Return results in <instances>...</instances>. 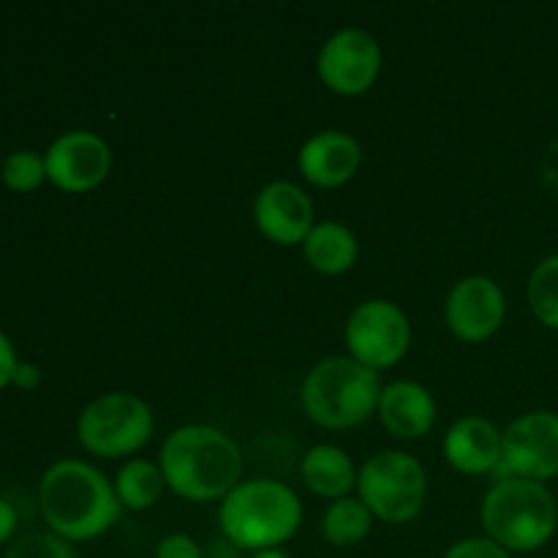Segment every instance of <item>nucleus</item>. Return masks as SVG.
<instances>
[{"mask_svg":"<svg viewBox=\"0 0 558 558\" xmlns=\"http://www.w3.org/2000/svg\"><path fill=\"white\" fill-rule=\"evenodd\" d=\"M251 558H289V556L283 554L281 548H267V550H256V554Z\"/></svg>","mask_w":558,"mask_h":558,"instance_id":"obj_30","label":"nucleus"},{"mask_svg":"<svg viewBox=\"0 0 558 558\" xmlns=\"http://www.w3.org/2000/svg\"><path fill=\"white\" fill-rule=\"evenodd\" d=\"M47 180L69 194H82L107 180L112 169V150L93 131H65L49 145Z\"/></svg>","mask_w":558,"mask_h":558,"instance_id":"obj_11","label":"nucleus"},{"mask_svg":"<svg viewBox=\"0 0 558 558\" xmlns=\"http://www.w3.org/2000/svg\"><path fill=\"white\" fill-rule=\"evenodd\" d=\"M480 518L496 545L510 554H532L554 537L558 507L543 483L505 477L488 490Z\"/></svg>","mask_w":558,"mask_h":558,"instance_id":"obj_5","label":"nucleus"},{"mask_svg":"<svg viewBox=\"0 0 558 558\" xmlns=\"http://www.w3.org/2000/svg\"><path fill=\"white\" fill-rule=\"evenodd\" d=\"M501 469L507 477L543 483L558 474V414L529 412L501 434Z\"/></svg>","mask_w":558,"mask_h":558,"instance_id":"obj_10","label":"nucleus"},{"mask_svg":"<svg viewBox=\"0 0 558 558\" xmlns=\"http://www.w3.org/2000/svg\"><path fill=\"white\" fill-rule=\"evenodd\" d=\"M412 343L407 314L390 300H365L347 322V347L352 360L381 371L396 365Z\"/></svg>","mask_w":558,"mask_h":558,"instance_id":"obj_8","label":"nucleus"},{"mask_svg":"<svg viewBox=\"0 0 558 558\" xmlns=\"http://www.w3.org/2000/svg\"><path fill=\"white\" fill-rule=\"evenodd\" d=\"M303 480L316 496H327V499H343L357 485L352 458L341 447L332 445H319L305 452Z\"/></svg>","mask_w":558,"mask_h":558,"instance_id":"obj_18","label":"nucleus"},{"mask_svg":"<svg viewBox=\"0 0 558 558\" xmlns=\"http://www.w3.org/2000/svg\"><path fill=\"white\" fill-rule=\"evenodd\" d=\"M153 558H205V550L199 548V543H196L194 537L178 532L167 534V537L156 545V556Z\"/></svg>","mask_w":558,"mask_h":558,"instance_id":"obj_25","label":"nucleus"},{"mask_svg":"<svg viewBox=\"0 0 558 558\" xmlns=\"http://www.w3.org/2000/svg\"><path fill=\"white\" fill-rule=\"evenodd\" d=\"M3 558H80L74 545L54 532H31L16 537Z\"/></svg>","mask_w":558,"mask_h":558,"instance_id":"obj_23","label":"nucleus"},{"mask_svg":"<svg viewBox=\"0 0 558 558\" xmlns=\"http://www.w3.org/2000/svg\"><path fill=\"white\" fill-rule=\"evenodd\" d=\"M360 501L385 523H407L423 510L428 480L423 463L401 450L376 452L357 474Z\"/></svg>","mask_w":558,"mask_h":558,"instance_id":"obj_7","label":"nucleus"},{"mask_svg":"<svg viewBox=\"0 0 558 558\" xmlns=\"http://www.w3.org/2000/svg\"><path fill=\"white\" fill-rule=\"evenodd\" d=\"M16 510L9 499L0 496V545H11L14 543L16 534Z\"/></svg>","mask_w":558,"mask_h":558,"instance_id":"obj_27","label":"nucleus"},{"mask_svg":"<svg viewBox=\"0 0 558 558\" xmlns=\"http://www.w3.org/2000/svg\"><path fill=\"white\" fill-rule=\"evenodd\" d=\"M156 420L153 409L134 392H107L82 409L76 436L98 458H123L150 441Z\"/></svg>","mask_w":558,"mask_h":558,"instance_id":"obj_6","label":"nucleus"},{"mask_svg":"<svg viewBox=\"0 0 558 558\" xmlns=\"http://www.w3.org/2000/svg\"><path fill=\"white\" fill-rule=\"evenodd\" d=\"M0 180L5 189L16 191V194L36 191L47 180V161L36 150H16L3 161Z\"/></svg>","mask_w":558,"mask_h":558,"instance_id":"obj_22","label":"nucleus"},{"mask_svg":"<svg viewBox=\"0 0 558 558\" xmlns=\"http://www.w3.org/2000/svg\"><path fill=\"white\" fill-rule=\"evenodd\" d=\"M360 145L354 136L343 131H319L305 145L300 147L298 167L308 183L322 185V189H336V185L349 183L360 169Z\"/></svg>","mask_w":558,"mask_h":558,"instance_id":"obj_14","label":"nucleus"},{"mask_svg":"<svg viewBox=\"0 0 558 558\" xmlns=\"http://www.w3.org/2000/svg\"><path fill=\"white\" fill-rule=\"evenodd\" d=\"M376 412L396 439H420L434 428L436 401L417 381H392L381 390Z\"/></svg>","mask_w":558,"mask_h":558,"instance_id":"obj_15","label":"nucleus"},{"mask_svg":"<svg viewBox=\"0 0 558 558\" xmlns=\"http://www.w3.org/2000/svg\"><path fill=\"white\" fill-rule=\"evenodd\" d=\"M529 305L550 330H558V254L534 267L529 278Z\"/></svg>","mask_w":558,"mask_h":558,"instance_id":"obj_21","label":"nucleus"},{"mask_svg":"<svg viewBox=\"0 0 558 558\" xmlns=\"http://www.w3.org/2000/svg\"><path fill=\"white\" fill-rule=\"evenodd\" d=\"M223 539L238 550L281 548L294 537L303 521V505L289 485L276 480H248L240 483L221 501Z\"/></svg>","mask_w":558,"mask_h":558,"instance_id":"obj_3","label":"nucleus"},{"mask_svg":"<svg viewBox=\"0 0 558 558\" xmlns=\"http://www.w3.org/2000/svg\"><path fill=\"white\" fill-rule=\"evenodd\" d=\"M16 365H20V360H16V352H14V347H11L9 336H5V332H0V390L11 385Z\"/></svg>","mask_w":558,"mask_h":558,"instance_id":"obj_26","label":"nucleus"},{"mask_svg":"<svg viewBox=\"0 0 558 558\" xmlns=\"http://www.w3.org/2000/svg\"><path fill=\"white\" fill-rule=\"evenodd\" d=\"M381 69V47L368 31L343 27L319 49V80L338 96H360L376 82Z\"/></svg>","mask_w":558,"mask_h":558,"instance_id":"obj_9","label":"nucleus"},{"mask_svg":"<svg viewBox=\"0 0 558 558\" xmlns=\"http://www.w3.org/2000/svg\"><path fill=\"white\" fill-rule=\"evenodd\" d=\"M303 254L314 270L325 272V276H338L357 262L360 248L352 229L338 221H322L314 223L305 238Z\"/></svg>","mask_w":558,"mask_h":558,"instance_id":"obj_17","label":"nucleus"},{"mask_svg":"<svg viewBox=\"0 0 558 558\" xmlns=\"http://www.w3.org/2000/svg\"><path fill=\"white\" fill-rule=\"evenodd\" d=\"M507 314V300L499 283L488 276H469L447 294V327L461 341H485L501 327Z\"/></svg>","mask_w":558,"mask_h":558,"instance_id":"obj_12","label":"nucleus"},{"mask_svg":"<svg viewBox=\"0 0 558 558\" xmlns=\"http://www.w3.org/2000/svg\"><path fill=\"white\" fill-rule=\"evenodd\" d=\"M38 381H41V371H38L33 363H20L16 365L11 385H16L20 390H36Z\"/></svg>","mask_w":558,"mask_h":558,"instance_id":"obj_28","label":"nucleus"},{"mask_svg":"<svg viewBox=\"0 0 558 558\" xmlns=\"http://www.w3.org/2000/svg\"><path fill=\"white\" fill-rule=\"evenodd\" d=\"M169 488L189 501L227 499L243 474L238 441L213 425H183L161 447Z\"/></svg>","mask_w":558,"mask_h":558,"instance_id":"obj_2","label":"nucleus"},{"mask_svg":"<svg viewBox=\"0 0 558 558\" xmlns=\"http://www.w3.org/2000/svg\"><path fill=\"white\" fill-rule=\"evenodd\" d=\"M163 485H167V480H163L161 466L150 461H129L118 472L114 494H118L120 505L134 512H142L150 510L161 499Z\"/></svg>","mask_w":558,"mask_h":558,"instance_id":"obj_20","label":"nucleus"},{"mask_svg":"<svg viewBox=\"0 0 558 558\" xmlns=\"http://www.w3.org/2000/svg\"><path fill=\"white\" fill-rule=\"evenodd\" d=\"M379 374L352 357H327L308 371L300 390L305 414L322 428H354L379 409Z\"/></svg>","mask_w":558,"mask_h":558,"instance_id":"obj_4","label":"nucleus"},{"mask_svg":"<svg viewBox=\"0 0 558 558\" xmlns=\"http://www.w3.org/2000/svg\"><path fill=\"white\" fill-rule=\"evenodd\" d=\"M371 523H374V515H371L368 507L360 499H352V496H343V499H336L325 510V518H322V534L330 545L336 548H352V545L363 543L371 532Z\"/></svg>","mask_w":558,"mask_h":558,"instance_id":"obj_19","label":"nucleus"},{"mask_svg":"<svg viewBox=\"0 0 558 558\" xmlns=\"http://www.w3.org/2000/svg\"><path fill=\"white\" fill-rule=\"evenodd\" d=\"M256 227L278 245L305 243L314 229V205L300 185L276 180L265 185L254 202Z\"/></svg>","mask_w":558,"mask_h":558,"instance_id":"obj_13","label":"nucleus"},{"mask_svg":"<svg viewBox=\"0 0 558 558\" xmlns=\"http://www.w3.org/2000/svg\"><path fill=\"white\" fill-rule=\"evenodd\" d=\"M445 458L463 474H485L501 466V434L485 417H463L447 430Z\"/></svg>","mask_w":558,"mask_h":558,"instance_id":"obj_16","label":"nucleus"},{"mask_svg":"<svg viewBox=\"0 0 558 558\" xmlns=\"http://www.w3.org/2000/svg\"><path fill=\"white\" fill-rule=\"evenodd\" d=\"M445 558H512V554L488 537H469L452 545Z\"/></svg>","mask_w":558,"mask_h":558,"instance_id":"obj_24","label":"nucleus"},{"mask_svg":"<svg viewBox=\"0 0 558 558\" xmlns=\"http://www.w3.org/2000/svg\"><path fill=\"white\" fill-rule=\"evenodd\" d=\"M240 550L234 548L229 539H218V543L210 545V550H207L205 558H238Z\"/></svg>","mask_w":558,"mask_h":558,"instance_id":"obj_29","label":"nucleus"},{"mask_svg":"<svg viewBox=\"0 0 558 558\" xmlns=\"http://www.w3.org/2000/svg\"><path fill=\"white\" fill-rule=\"evenodd\" d=\"M38 507L49 532L60 534L69 543L101 537L120 521V505L114 485L85 461L52 463L38 485Z\"/></svg>","mask_w":558,"mask_h":558,"instance_id":"obj_1","label":"nucleus"}]
</instances>
